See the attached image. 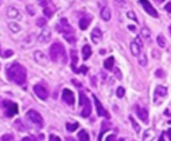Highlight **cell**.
<instances>
[{"instance_id":"obj_1","label":"cell","mask_w":171,"mask_h":141,"mask_svg":"<svg viewBox=\"0 0 171 141\" xmlns=\"http://www.w3.org/2000/svg\"><path fill=\"white\" fill-rule=\"evenodd\" d=\"M7 77L14 84H23L27 80V70L22 65L15 63L7 68Z\"/></svg>"},{"instance_id":"obj_2","label":"cell","mask_w":171,"mask_h":141,"mask_svg":"<svg viewBox=\"0 0 171 141\" xmlns=\"http://www.w3.org/2000/svg\"><path fill=\"white\" fill-rule=\"evenodd\" d=\"M50 58L51 60L55 63H59V64H66L68 61V57H66V52L65 48L63 45L58 43V42H55L51 46H50Z\"/></svg>"},{"instance_id":"obj_3","label":"cell","mask_w":171,"mask_h":141,"mask_svg":"<svg viewBox=\"0 0 171 141\" xmlns=\"http://www.w3.org/2000/svg\"><path fill=\"white\" fill-rule=\"evenodd\" d=\"M58 31L63 35V37L70 43L73 44L76 42V36H75V30L72 29V27L69 25L68 20L66 19H61L58 22V26H57Z\"/></svg>"},{"instance_id":"obj_4","label":"cell","mask_w":171,"mask_h":141,"mask_svg":"<svg viewBox=\"0 0 171 141\" xmlns=\"http://www.w3.org/2000/svg\"><path fill=\"white\" fill-rule=\"evenodd\" d=\"M79 104L83 107V110H82V117L84 118H87L89 116L91 115L92 112V108H91V102L90 100L86 97V95L84 93H79Z\"/></svg>"},{"instance_id":"obj_5","label":"cell","mask_w":171,"mask_h":141,"mask_svg":"<svg viewBox=\"0 0 171 141\" xmlns=\"http://www.w3.org/2000/svg\"><path fill=\"white\" fill-rule=\"evenodd\" d=\"M27 118L30 120V122L35 124L37 127H42L43 126V118L41 117L37 111H35V110H29L28 112H27Z\"/></svg>"},{"instance_id":"obj_6","label":"cell","mask_w":171,"mask_h":141,"mask_svg":"<svg viewBox=\"0 0 171 141\" xmlns=\"http://www.w3.org/2000/svg\"><path fill=\"white\" fill-rule=\"evenodd\" d=\"M4 107H5V109H6V115L8 118L13 117L14 115H16V113L19 112L18 104L12 102V101H4Z\"/></svg>"},{"instance_id":"obj_7","label":"cell","mask_w":171,"mask_h":141,"mask_svg":"<svg viewBox=\"0 0 171 141\" xmlns=\"http://www.w3.org/2000/svg\"><path fill=\"white\" fill-rule=\"evenodd\" d=\"M138 2H140V5H142V7L145 8V11L149 14V15H152V18H158L157 11L152 6V4H150L148 0H138Z\"/></svg>"},{"instance_id":"obj_8","label":"cell","mask_w":171,"mask_h":141,"mask_svg":"<svg viewBox=\"0 0 171 141\" xmlns=\"http://www.w3.org/2000/svg\"><path fill=\"white\" fill-rule=\"evenodd\" d=\"M93 98H94V104H96V109H97V113H98L99 117H105L107 119H110V113L105 110V108L103 107V104L97 98V96L93 95Z\"/></svg>"},{"instance_id":"obj_9","label":"cell","mask_w":171,"mask_h":141,"mask_svg":"<svg viewBox=\"0 0 171 141\" xmlns=\"http://www.w3.org/2000/svg\"><path fill=\"white\" fill-rule=\"evenodd\" d=\"M34 93L37 95L39 98L41 100H47L48 98V95H49V93H48V89H47L44 86H42V84H36V86H34Z\"/></svg>"},{"instance_id":"obj_10","label":"cell","mask_w":171,"mask_h":141,"mask_svg":"<svg viewBox=\"0 0 171 141\" xmlns=\"http://www.w3.org/2000/svg\"><path fill=\"white\" fill-rule=\"evenodd\" d=\"M136 108V115H138V117L142 120V122L145 123V124H148L149 123V113H148V111H147V109L145 108H141V107H135Z\"/></svg>"},{"instance_id":"obj_11","label":"cell","mask_w":171,"mask_h":141,"mask_svg":"<svg viewBox=\"0 0 171 141\" xmlns=\"http://www.w3.org/2000/svg\"><path fill=\"white\" fill-rule=\"evenodd\" d=\"M62 98L63 101L69 104V105H73L75 104V95L70 89H64L63 90V94H62Z\"/></svg>"},{"instance_id":"obj_12","label":"cell","mask_w":171,"mask_h":141,"mask_svg":"<svg viewBox=\"0 0 171 141\" xmlns=\"http://www.w3.org/2000/svg\"><path fill=\"white\" fill-rule=\"evenodd\" d=\"M50 38H51V31H50V29L49 28H44L42 30V32L40 34L39 42L42 43V44H46V43H48L50 41Z\"/></svg>"},{"instance_id":"obj_13","label":"cell","mask_w":171,"mask_h":141,"mask_svg":"<svg viewBox=\"0 0 171 141\" xmlns=\"http://www.w3.org/2000/svg\"><path fill=\"white\" fill-rule=\"evenodd\" d=\"M168 94V90L165 87H162V86H157L156 89H155V94H154V102L157 103L158 98H163V97L166 96Z\"/></svg>"},{"instance_id":"obj_14","label":"cell","mask_w":171,"mask_h":141,"mask_svg":"<svg viewBox=\"0 0 171 141\" xmlns=\"http://www.w3.org/2000/svg\"><path fill=\"white\" fill-rule=\"evenodd\" d=\"M101 38H103V34L100 31V29H99V28H94L92 30V34H91V39H92V42L96 43V44H98V43H100Z\"/></svg>"},{"instance_id":"obj_15","label":"cell","mask_w":171,"mask_h":141,"mask_svg":"<svg viewBox=\"0 0 171 141\" xmlns=\"http://www.w3.org/2000/svg\"><path fill=\"white\" fill-rule=\"evenodd\" d=\"M100 15H101V19L105 20V21H110L111 18H112V13H111V9L108 8L107 6H105L103 9H101V12H100Z\"/></svg>"},{"instance_id":"obj_16","label":"cell","mask_w":171,"mask_h":141,"mask_svg":"<svg viewBox=\"0 0 171 141\" xmlns=\"http://www.w3.org/2000/svg\"><path fill=\"white\" fill-rule=\"evenodd\" d=\"M141 46L134 41L132 42V44H131V51H132V54L133 56H135V57H138L140 56V53H141Z\"/></svg>"},{"instance_id":"obj_17","label":"cell","mask_w":171,"mask_h":141,"mask_svg":"<svg viewBox=\"0 0 171 141\" xmlns=\"http://www.w3.org/2000/svg\"><path fill=\"white\" fill-rule=\"evenodd\" d=\"M34 57H35V60L41 65H46L47 64V58L46 56L42 53L41 51H36L35 52V54H34Z\"/></svg>"},{"instance_id":"obj_18","label":"cell","mask_w":171,"mask_h":141,"mask_svg":"<svg viewBox=\"0 0 171 141\" xmlns=\"http://www.w3.org/2000/svg\"><path fill=\"white\" fill-rule=\"evenodd\" d=\"M82 53H83V59L84 60H87L89 58L91 57V54H92V49H91V46L90 45H84L83 46V50H82Z\"/></svg>"},{"instance_id":"obj_19","label":"cell","mask_w":171,"mask_h":141,"mask_svg":"<svg viewBox=\"0 0 171 141\" xmlns=\"http://www.w3.org/2000/svg\"><path fill=\"white\" fill-rule=\"evenodd\" d=\"M7 16L8 18H13V19H15V18L20 19V12L16 8H14V7H9L7 9Z\"/></svg>"},{"instance_id":"obj_20","label":"cell","mask_w":171,"mask_h":141,"mask_svg":"<svg viewBox=\"0 0 171 141\" xmlns=\"http://www.w3.org/2000/svg\"><path fill=\"white\" fill-rule=\"evenodd\" d=\"M90 22H91V19H90V18H83V19H80V21H79V28H80L82 30H85V29H87Z\"/></svg>"},{"instance_id":"obj_21","label":"cell","mask_w":171,"mask_h":141,"mask_svg":"<svg viewBox=\"0 0 171 141\" xmlns=\"http://www.w3.org/2000/svg\"><path fill=\"white\" fill-rule=\"evenodd\" d=\"M113 65H114V57L107 58L105 61H104V67L106 70H112Z\"/></svg>"},{"instance_id":"obj_22","label":"cell","mask_w":171,"mask_h":141,"mask_svg":"<svg viewBox=\"0 0 171 141\" xmlns=\"http://www.w3.org/2000/svg\"><path fill=\"white\" fill-rule=\"evenodd\" d=\"M78 139L79 141H89L90 140V136H89V134H87V132L85 130H82L78 133Z\"/></svg>"},{"instance_id":"obj_23","label":"cell","mask_w":171,"mask_h":141,"mask_svg":"<svg viewBox=\"0 0 171 141\" xmlns=\"http://www.w3.org/2000/svg\"><path fill=\"white\" fill-rule=\"evenodd\" d=\"M110 127H111V125H110V124H107V123H105V122L103 123V127H101V132H100V134H99L98 141H101L104 133H105L106 131H108V130H110Z\"/></svg>"},{"instance_id":"obj_24","label":"cell","mask_w":171,"mask_h":141,"mask_svg":"<svg viewBox=\"0 0 171 141\" xmlns=\"http://www.w3.org/2000/svg\"><path fill=\"white\" fill-rule=\"evenodd\" d=\"M157 43L161 48H165V45H166V39H165V37L162 34L157 36Z\"/></svg>"},{"instance_id":"obj_25","label":"cell","mask_w":171,"mask_h":141,"mask_svg":"<svg viewBox=\"0 0 171 141\" xmlns=\"http://www.w3.org/2000/svg\"><path fill=\"white\" fill-rule=\"evenodd\" d=\"M141 36L145 39H149L150 38V30H149L147 27L142 28V29H141Z\"/></svg>"},{"instance_id":"obj_26","label":"cell","mask_w":171,"mask_h":141,"mask_svg":"<svg viewBox=\"0 0 171 141\" xmlns=\"http://www.w3.org/2000/svg\"><path fill=\"white\" fill-rule=\"evenodd\" d=\"M78 123H73V124H70V123H68L66 124V130L69 131V132H73V131H76L77 128H78Z\"/></svg>"},{"instance_id":"obj_27","label":"cell","mask_w":171,"mask_h":141,"mask_svg":"<svg viewBox=\"0 0 171 141\" xmlns=\"http://www.w3.org/2000/svg\"><path fill=\"white\" fill-rule=\"evenodd\" d=\"M129 120H131V123H132V125H133V128H134V130H135V132H140V131H141V128H140V125H138V123H136V120H135V119H134V118H133L132 116H131V117H129Z\"/></svg>"},{"instance_id":"obj_28","label":"cell","mask_w":171,"mask_h":141,"mask_svg":"<svg viewBox=\"0 0 171 141\" xmlns=\"http://www.w3.org/2000/svg\"><path fill=\"white\" fill-rule=\"evenodd\" d=\"M138 63L140 65H142V66H145L147 65V57H145V53H140V56H138Z\"/></svg>"},{"instance_id":"obj_29","label":"cell","mask_w":171,"mask_h":141,"mask_svg":"<svg viewBox=\"0 0 171 141\" xmlns=\"http://www.w3.org/2000/svg\"><path fill=\"white\" fill-rule=\"evenodd\" d=\"M126 90L124 87H119L118 89H117V96L119 97V98H122L124 97V95H125Z\"/></svg>"},{"instance_id":"obj_30","label":"cell","mask_w":171,"mask_h":141,"mask_svg":"<svg viewBox=\"0 0 171 141\" xmlns=\"http://www.w3.org/2000/svg\"><path fill=\"white\" fill-rule=\"evenodd\" d=\"M8 27H9V29H11L13 32L20 31V27L18 26L16 23H13V22H12V23H9V25H8Z\"/></svg>"},{"instance_id":"obj_31","label":"cell","mask_w":171,"mask_h":141,"mask_svg":"<svg viewBox=\"0 0 171 141\" xmlns=\"http://www.w3.org/2000/svg\"><path fill=\"white\" fill-rule=\"evenodd\" d=\"M43 14L46 15L47 18H49V19H50V18L53 16V12L50 11V8H49V7H48V6L44 7V9H43Z\"/></svg>"},{"instance_id":"obj_32","label":"cell","mask_w":171,"mask_h":141,"mask_svg":"<svg viewBox=\"0 0 171 141\" xmlns=\"http://www.w3.org/2000/svg\"><path fill=\"white\" fill-rule=\"evenodd\" d=\"M36 25H37L39 27H44V26L47 25V21L44 20V18H42V19H39V20H37Z\"/></svg>"},{"instance_id":"obj_33","label":"cell","mask_w":171,"mask_h":141,"mask_svg":"<svg viewBox=\"0 0 171 141\" xmlns=\"http://www.w3.org/2000/svg\"><path fill=\"white\" fill-rule=\"evenodd\" d=\"M2 141H13V135L5 134L4 136H2Z\"/></svg>"},{"instance_id":"obj_34","label":"cell","mask_w":171,"mask_h":141,"mask_svg":"<svg viewBox=\"0 0 171 141\" xmlns=\"http://www.w3.org/2000/svg\"><path fill=\"white\" fill-rule=\"evenodd\" d=\"M127 15H128V18H129V19L134 20L135 22L138 21V19H136V16H135V13H134V12H132V11H131V12H128V13H127Z\"/></svg>"},{"instance_id":"obj_35","label":"cell","mask_w":171,"mask_h":141,"mask_svg":"<svg viewBox=\"0 0 171 141\" xmlns=\"http://www.w3.org/2000/svg\"><path fill=\"white\" fill-rule=\"evenodd\" d=\"M49 141H62L61 139H59L58 136H56V135H50L49 136Z\"/></svg>"},{"instance_id":"obj_36","label":"cell","mask_w":171,"mask_h":141,"mask_svg":"<svg viewBox=\"0 0 171 141\" xmlns=\"http://www.w3.org/2000/svg\"><path fill=\"white\" fill-rule=\"evenodd\" d=\"M87 70H89V68H87V67H86V66H82V67H80V68H79V73H80V72H82V73H83V74H86V73H87Z\"/></svg>"},{"instance_id":"obj_37","label":"cell","mask_w":171,"mask_h":141,"mask_svg":"<svg viewBox=\"0 0 171 141\" xmlns=\"http://www.w3.org/2000/svg\"><path fill=\"white\" fill-rule=\"evenodd\" d=\"M106 141H115V135H108L107 138H106Z\"/></svg>"},{"instance_id":"obj_38","label":"cell","mask_w":171,"mask_h":141,"mask_svg":"<svg viewBox=\"0 0 171 141\" xmlns=\"http://www.w3.org/2000/svg\"><path fill=\"white\" fill-rule=\"evenodd\" d=\"M22 141H36V140H35V138H33V136H27L25 139H22Z\"/></svg>"},{"instance_id":"obj_39","label":"cell","mask_w":171,"mask_h":141,"mask_svg":"<svg viewBox=\"0 0 171 141\" xmlns=\"http://www.w3.org/2000/svg\"><path fill=\"white\" fill-rule=\"evenodd\" d=\"M156 75H157V77H164V73L162 72V70H157V72H156Z\"/></svg>"},{"instance_id":"obj_40","label":"cell","mask_w":171,"mask_h":141,"mask_svg":"<svg viewBox=\"0 0 171 141\" xmlns=\"http://www.w3.org/2000/svg\"><path fill=\"white\" fill-rule=\"evenodd\" d=\"M114 72H115L117 77H118L119 79H121V73H120V70H119V68H115V70H114Z\"/></svg>"},{"instance_id":"obj_41","label":"cell","mask_w":171,"mask_h":141,"mask_svg":"<svg viewBox=\"0 0 171 141\" xmlns=\"http://www.w3.org/2000/svg\"><path fill=\"white\" fill-rule=\"evenodd\" d=\"M165 9H166L168 12H170V13H171V2L166 4V6H165Z\"/></svg>"},{"instance_id":"obj_42","label":"cell","mask_w":171,"mask_h":141,"mask_svg":"<svg viewBox=\"0 0 171 141\" xmlns=\"http://www.w3.org/2000/svg\"><path fill=\"white\" fill-rule=\"evenodd\" d=\"M135 42H136V43H138V44L140 45V46H141V48H142V46H143V44H142V43H141V38H140V37H138V38L135 39Z\"/></svg>"},{"instance_id":"obj_43","label":"cell","mask_w":171,"mask_h":141,"mask_svg":"<svg viewBox=\"0 0 171 141\" xmlns=\"http://www.w3.org/2000/svg\"><path fill=\"white\" fill-rule=\"evenodd\" d=\"M117 2H119V4H121V5H126L127 4V0H115Z\"/></svg>"},{"instance_id":"obj_44","label":"cell","mask_w":171,"mask_h":141,"mask_svg":"<svg viewBox=\"0 0 171 141\" xmlns=\"http://www.w3.org/2000/svg\"><path fill=\"white\" fill-rule=\"evenodd\" d=\"M158 141H164V133H162V134H161V136H159Z\"/></svg>"},{"instance_id":"obj_45","label":"cell","mask_w":171,"mask_h":141,"mask_svg":"<svg viewBox=\"0 0 171 141\" xmlns=\"http://www.w3.org/2000/svg\"><path fill=\"white\" fill-rule=\"evenodd\" d=\"M168 136H169V139H170V141H171V128L168 130Z\"/></svg>"},{"instance_id":"obj_46","label":"cell","mask_w":171,"mask_h":141,"mask_svg":"<svg viewBox=\"0 0 171 141\" xmlns=\"http://www.w3.org/2000/svg\"><path fill=\"white\" fill-rule=\"evenodd\" d=\"M128 28H129V29H131V30H133V31H134V30H135V27H132V26H129V27H128Z\"/></svg>"},{"instance_id":"obj_47","label":"cell","mask_w":171,"mask_h":141,"mask_svg":"<svg viewBox=\"0 0 171 141\" xmlns=\"http://www.w3.org/2000/svg\"><path fill=\"white\" fill-rule=\"evenodd\" d=\"M66 141H75V140H73V139H71V138H68V139H66Z\"/></svg>"},{"instance_id":"obj_48","label":"cell","mask_w":171,"mask_h":141,"mask_svg":"<svg viewBox=\"0 0 171 141\" xmlns=\"http://www.w3.org/2000/svg\"><path fill=\"white\" fill-rule=\"evenodd\" d=\"M156 1H157V2H163L164 0H156Z\"/></svg>"},{"instance_id":"obj_49","label":"cell","mask_w":171,"mask_h":141,"mask_svg":"<svg viewBox=\"0 0 171 141\" xmlns=\"http://www.w3.org/2000/svg\"><path fill=\"white\" fill-rule=\"evenodd\" d=\"M119 141H125V140H124V139H122V138H121V139H120V140H119Z\"/></svg>"},{"instance_id":"obj_50","label":"cell","mask_w":171,"mask_h":141,"mask_svg":"<svg viewBox=\"0 0 171 141\" xmlns=\"http://www.w3.org/2000/svg\"><path fill=\"white\" fill-rule=\"evenodd\" d=\"M169 30H170V32H171V26H170V28H169Z\"/></svg>"}]
</instances>
